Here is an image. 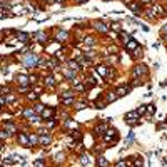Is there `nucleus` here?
<instances>
[{"mask_svg": "<svg viewBox=\"0 0 167 167\" xmlns=\"http://www.w3.org/2000/svg\"><path fill=\"white\" fill-rule=\"evenodd\" d=\"M162 32H164V34H167V25L164 27V29H162Z\"/></svg>", "mask_w": 167, "mask_h": 167, "instance_id": "45", "label": "nucleus"}, {"mask_svg": "<svg viewBox=\"0 0 167 167\" xmlns=\"http://www.w3.org/2000/svg\"><path fill=\"white\" fill-rule=\"evenodd\" d=\"M17 39H19L20 42H29L30 35L29 34H23V32H19V34H17Z\"/></svg>", "mask_w": 167, "mask_h": 167, "instance_id": "17", "label": "nucleus"}, {"mask_svg": "<svg viewBox=\"0 0 167 167\" xmlns=\"http://www.w3.org/2000/svg\"><path fill=\"white\" fill-rule=\"evenodd\" d=\"M87 107V104H85V102H80V104H77V105H75V109H77V110H82V109H85Z\"/></svg>", "mask_w": 167, "mask_h": 167, "instance_id": "34", "label": "nucleus"}, {"mask_svg": "<svg viewBox=\"0 0 167 167\" xmlns=\"http://www.w3.org/2000/svg\"><path fill=\"white\" fill-rule=\"evenodd\" d=\"M135 112H137L139 115H142V114H146V105H140V107H139L137 110H135Z\"/></svg>", "mask_w": 167, "mask_h": 167, "instance_id": "32", "label": "nucleus"}, {"mask_svg": "<svg viewBox=\"0 0 167 167\" xmlns=\"http://www.w3.org/2000/svg\"><path fill=\"white\" fill-rule=\"evenodd\" d=\"M35 39H37V42H40V44H45V42L49 40L44 32H37V34H35Z\"/></svg>", "mask_w": 167, "mask_h": 167, "instance_id": "10", "label": "nucleus"}, {"mask_svg": "<svg viewBox=\"0 0 167 167\" xmlns=\"http://www.w3.org/2000/svg\"><path fill=\"white\" fill-rule=\"evenodd\" d=\"M65 77H67L70 82H72L74 79H77V77H75V72H72V70H65Z\"/></svg>", "mask_w": 167, "mask_h": 167, "instance_id": "21", "label": "nucleus"}, {"mask_svg": "<svg viewBox=\"0 0 167 167\" xmlns=\"http://www.w3.org/2000/svg\"><path fill=\"white\" fill-rule=\"evenodd\" d=\"M144 74H147V67L146 65H137L135 70H134V75H144Z\"/></svg>", "mask_w": 167, "mask_h": 167, "instance_id": "7", "label": "nucleus"}, {"mask_svg": "<svg viewBox=\"0 0 167 167\" xmlns=\"http://www.w3.org/2000/svg\"><path fill=\"white\" fill-rule=\"evenodd\" d=\"M125 122H127L129 125H137L139 124V114L135 112V110H132V112H129L127 115H125Z\"/></svg>", "mask_w": 167, "mask_h": 167, "instance_id": "3", "label": "nucleus"}, {"mask_svg": "<svg viewBox=\"0 0 167 167\" xmlns=\"http://www.w3.org/2000/svg\"><path fill=\"white\" fill-rule=\"evenodd\" d=\"M129 92H130V87H127V85H120V87L115 90V95H117V97H124V95H127Z\"/></svg>", "mask_w": 167, "mask_h": 167, "instance_id": "5", "label": "nucleus"}, {"mask_svg": "<svg viewBox=\"0 0 167 167\" xmlns=\"http://www.w3.org/2000/svg\"><path fill=\"white\" fill-rule=\"evenodd\" d=\"M17 140H19V144H22V146H29V135L27 134H20L19 137H17Z\"/></svg>", "mask_w": 167, "mask_h": 167, "instance_id": "8", "label": "nucleus"}, {"mask_svg": "<svg viewBox=\"0 0 167 167\" xmlns=\"http://www.w3.org/2000/svg\"><path fill=\"white\" fill-rule=\"evenodd\" d=\"M54 114H55V109H44L40 117L42 119H50V117H54Z\"/></svg>", "mask_w": 167, "mask_h": 167, "instance_id": "6", "label": "nucleus"}, {"mask_svg": "<svg viewBox=\"0 0 167 167\" xmlns=\"http://www.w3.org/2000/svg\"><path fill=\"white\" fill-rule=\"evenodd\" d=\"M0 112H2V104H0Z\"/></svg>", "mask_w": 167, "mask_h": 167, "instance_id": "47", "label": "nucleus"}, {"mask_svg": "<svg viewBox=\"0 0 167 167\" xmlns=\"http://www.w3.org/2000/svg\"><path fill=\"white\" fill-rule=\"evenodd\" d=\"M85 0H75V3H84Z\"/></svg>", "mask_w": 167, "mask_h": 167, "instance_id": "44", "label": "nucleus"}, {"mask_svg": "<svg viewBox=\"0 0 167 167\" xmlns=\"http://www.w3.org/2000/svg\"><path fill=\"white\" fill-rule=\"evenodd\" d=\"M65 125H67V127H70V129H75V127H77V124H75V122H72V120H67V122H65Z\"/></svg>", "mask_w": 167, "mask_h": 167, "instance_id": "33", "label": "nucleus"}, {"mask_svg": "<svg viewBox=\"0 0 167 167\" xmlns=\"http://www.w3.org/2000/svg\"><path fill=\"white\" fill-rule=\"evenodd\" d=\"M22 62H23V67L32 69V67H37V65H39V57H37L35 54H29V55L22 60Z\"/></svg>", "mask_w": 167, "mask_h": 167, "instance_id": "2", "label": "nucleus"}, {"mask_svg": "<svg viewBox=\"0 0 167 167\" xmlns=\"http://www.w3.org/2000/svg\"><path fill=\"white\" fill-rule=\"evenodd\" d=\"M35 110H37V112H42V110H44V105H42V104L35 105Z\"/></svg>", "mask_w": 167, "mask_h": 167, "instance_id": "38", "label": "nucleus"}, {"mask_svg": "<svg viewBox=\"0 0 167 167\" xmlns=\"http://www.w3.org/2000/svg\"><path fill=\"white\" fill-rule=\"evenodd\" d=\"M22 115H23V117H30V115H34V109H25V110L22 112Z\"/></svg>", "mask_w": 167, "mask_h": 167, "instance_id": "25", "label": "nucleus"}, {"mask_svg": "<svg viewBox=\"0 0 167 167\" xmlns=\"http://www.w3.org/2000/svg\"><path fill=\"white\" fill-rule=\"evenodd\" d=\"M80 162H82L84 166H92V164H94V162H92V157H90V156H82Z\"/></svg>", "mask_w": 167, "mask_h": 167, "instance_id": "16", "label": "nucleus"}, {"mask_svg": "<svg viewBox=\"0 0 167 167\" xmlns=\"http://www.w3.org/2000/svg\"><path fill=\"white\" fill-rule=\"evenodd\" d=\"M146 112H149L150 115L156 114V105H146Z\"/></svg>", "mask_w": 167, "mask_h": 167, "instance_id": "27", "label": "nucleus"}, {"mask_svg": "<svg viewBox=\"0 0 167 167\" xmlns=\"http://www.w3.org/2000/svg\"><path fill=\"white\" fill-rule=\"evenodd\" d=\"M149 2H150V0H142V5H147Z\"/></svg>", "mask_w": 167, "mask_h": 167, "instance_id": "43", "label": "nucleus"}, {"mask_svg": "<svg viewBox=\"0 0 167 167\" xmlns=\"http://www.w3.org/2000/svg\"><path fill=\"white\" fill-rule=\"evenodd\" d=\"M60 99H74V92H70V90H67V92L60 94Z\"/></svg>", "mask_w": 167, "mask_h": 167, "instance_id": "23", "label": "nucleus"}, {"mask_svg": "<svg viewBox=\"0 0 167 167\" xmlns=\"http://www.w3.org/2000/svg\"><path fill=\"white\" fill-rule=\"evenodd\" d=\"M29 80L32 82V84H35V82H37V77H35V75H32V77H29Z\"/></svg>", "mask_w": 167, "mask_h": 167, "instance_id": "40", "label": "nucleus"}, {"mask_svg": "<svg viewBox=\"0 0 167 167\" xmlns=\"http://www.w3.org/2000/svg\"><path fill=\"white\" fill-rule=\"evenodd\" d=\"M102 137H104V140L109 142V144H112V142L115 144V142L119 140V132L115 130V129H107V130H105V134H104Z\"/></svg>", "mask_w": 167, "mask_h": 167, "instance_id": "1", "label": "nucleus"}, {"mask_svg": "<svg viewBox=\"0 0 167 167\" xmlns=\"http://www.w3.org/2000/svg\"><path fill=\"white\" fill-rule=\"evenodd\" d=\"M34 166H39V167H42V166H45V162H44L42 159H39V160H35V162H34Z\"/></svg>", "mask_w": 167, "mask_h": 167, "instance_id": "36", "label": "nucleus"}, {"mask_svg": "<svg viewBox=\"0 0 167 167\" xmlns=\"http://www.w3.org/2000/svg\"><path fill=\"white\" fill-rule=\"evenodd\" d=\"M115 166L117 167H124V166H127V164H125V162H115Z\"/></svg>", "mask_w": 167, "mask_h": 167, "instance_id": "41", "label": "nucleus"}, {"mask_svg": "<svg viewBox=\"0 0 167 167\" xmlns=\"http://www.w3.org/2000/svg\"><path fill=\"white\" fill-rule=\"evenodd\" d=\"M15 79H17V82H19V84H22V85H25V84L29 82V77H27V75H23V74H19Z\"/></svg>", "mask_w": 167, "mask_h": 167, "instance_id": "14", "label": "nucleus"}, {"mask_svg": "<svg viewBox=\"0 0 167 167\" xmlns=\"http://www.w3.org/2000/svg\"><path fill=\"white\" fill-rule=\"evenodd\" d=\"M37 142H39V137L30 134V135H29V146H34V144H37Z\"/></svg>", "mask_w": 167, "mask_h": 167, "instance_id": "22", "label": "nucleus"}, {"mask_svg": "<svg viewBox=\"0 0 167 167\" xmlns=\"http://www.w3.org/2000/svg\"><path fill=\"white\" fill-rule=\"evenodd\" d=\"M132 142H134V132H129V137L125 139V144H127V146H130Z\"/></svg>", "mask_w": 167, "mask_h": 167, "instance_id": "26", "label": "nucleus"}, {"mask_svg": "<svg viewBox=\"0 0 167 167\" xmlns=\"http://www.w3.org/2000/svg\"><path fill=\"white\" fill-rule=\"evenodd\" d=\"M85 44H89V45H94V39H92V37H87V39H85Z\"/></svg>", "mask_w": 167, "mask_h": 167, "instance_id": "37", "label": "nucleus"}, {"mask_svg": "<svg viewBox=\"0 0 167 167\" xmlns=\"http://www.w3.org/2000/svg\"><path fill=\"white\" fill-rule=\"evenodd\" d=\"M69 67L72 70H79L80 69V65H79V62H77V60H69Z\"/></svg>", "mask_w": 167, "mask_h": 167, "instance_id": "18", "label": "nucleus"}, {"mask_svg": "<svg viewBox=\"0 0 167 167\" xmlns=\"http://www.w3.org/2000/svg\"><path fill=\"white\" fill-rule=\"evenodd\" d=\"M125 47H127V50L134 52V50L139 47V42L135 39H129V40H125Z\"/></svg>", "mask_w": 167, "mask_h": 167, "instance_id": "4", "label": "nucleus"}, {"mask_svg": "<svg viewBox=\"0 0 167 167\" xmlns=\"http://www.w3.org/2000/svg\"><path fill=\"white\" fill-rule=\"evenodd\" d=\"M70 137H72V139H75V140H79V142H80L82 135H80V132H77V130H75V132L72 130V132H70Z\"/></svg>", "mask_w": 167, "mask_h": 167, "instance_id": "24", "label": "nucleus"}, {"mask_svg": "<svg viewBox=\"0 0 167 167\" xmlns=\"http://www.w3.org/2000/svg\"><path fill=\"white\" fill-rule=\"evenodd\" d=\"M67 37H69V34H67V32H65V30H60V32H57V42H62V40H65L67 39Z\"/></svg>", "mask_w": 167, "mask_h": 167, "instance_id": "13", "label": "nucleus"}, {"mask_svg": "<svg viewBox=\"0 0 167 167\" xmlns=\"http://www.w3.org/2000/svg\"><path fill=\"white\" fill-rule=\"evenodd\" d=\"M97 74H100L102 77H105V75H107V74H109V70L105 69L104 65H99V67H97Z\"/></svg>", "mask_w": 167, "mask_h": 167, "instance_id": "19", "label": "nucleus"}, {"mask_svg": "<svg viewBox=\"0 0 167 167\" xmlns=\"http://www.w3.org/2000/svg\"><path fill=\"white\" fill-rule=\"evenodd\" d=\"M30 99H34V100H37V99H39V94H34V95H30Z\"/></svg>", "mask_w": 167, "mask_h": 167, "instance_id": "42", "label": "nucleus"}, {"mask_svg": "<svg viewBox=\"0 0 167 167\" xmlns=\"http://www.w3.org/2000/svg\"><path fill=\"white\" fill-rule=\"evenodd\" d=\"M5 130H7L9 134H13V132L17 130V127H15V125H13L12 122H7V120H5Z\"/></svg>", "mask_w": 167, "mask_h": 167, "instance_id": "15", "label": "nucleus"}, {"mask_svg": "<svg viewBox=\"0 0 167 167\" xmlns=\"http://www.w3.org/2000/svg\"><path fill=\"white\" fill-rule=\"evenodd\" d=\"M62 100V104H65V105H70V104H74V99H60Z\"/></svg>", "mask_w": 167, "mask_h": 167, "instance_id": "29", "label": "nucleus"}, {"mask_svg": "<svg viewBox=\"0 0 167 167\" xmlns=\"http://www.w3.org/2000/svg\"><path fill=\"white\" fill-rule=\"evenodd\" d=\"M9 132H7V130H0V139H9Z\"/></svg>", "mask_w": 167, "mask_h": 167, "instance_id": "31", "label": "nucleus"}, {"mask_svg": "<svg viewBox=\"0 0 167 167\" xmlns=\"http://www.w3.org/2000/svg\"><path fill=\"white\" fill-rule=\"evenodd\" d=\"M55 2H60V3H62V2H64V0H55Z\"/></svg>", "mask_w": 167, "mask_h": 167, "instance_id": "46", "label": "nucleus"}, {"mask_svg": "<svg viewBox=\"0 0 167 167\" xmlns=\"http://www.w3.org/2000/svg\"><path fill=\"white\" fill-rule=\"evenodd\" d=\"M42 137H40V142L44 144V146H47V144H50V140H52V137H50L49 132H45V134H40Z\"/></svg>", "mask_w": 167, "mask_h": 167, "instance_id": "11", "label": "nucleus"}, {"mask_svg": "<svg viewBox=\"0 0 167 167\" xmlns=\"http://www.w3.org/2000/svg\"><path fill=\"white\" fill-rule=\"evenodd\" d=\"M112 29H115L117 32H120V25H119V23H112Z\"/></svg>", "mask_w": 167, "mask_h": 167, "instance_id": "39", "label": "nucleus"}, {"mask_svg": "<svg viewBox=\"0 0 167 167\" xmlns=\"http://www.w3.org/2000/svg\"><path fill=\"white\" fill-rule=\"evenodd\" d=\"M166 40H167V39H166Z\"/></svg>", "mask_w": 167, "mask_h": 167, "instance_id": "49", "label": "nucleus"}, {"mask_svg": "<svg viewBox=\"0 0 167 167\" xmlns=\"http://www.w3.org/2000/svg\"><path fill=\"white\" fill-rule=\"evenodd\" d=\"M105 2H110V0H105Z\"/></svg>", "mask_w": 167, "mask_h": 167, "instance_id": "48", "label": "nucleus"}, {"mask_svg": "<svg viewBox=\"0 0 167 167\" xmlns=\"http://www.w3.org/2000/svg\"><path fill=\"white\" fill-rule=\"evenodd\" d=\"M45 85H49V87H54V85H55V79H54L52 75L45 77Z\"/></svg>", "mask_w": 167, "mask_h": 167, "instance_id": "20", "label": "nucleus"}, {"mask_svg": "<svg viewBox=\"0 0 167 167\" xmlns=\"http://www.w3.org/2000/svg\"><path fill=\"white\" fill-rule=\"evenodd\" d=\"M154 12H157V15H164V13H166V10L162 9V7H159V5L154 7Z\"/></svg>", "mask_w": 167, "mask_h": 167, "instance_id": "28", "label": "nucleus"}, {"mask_svg": "<svg viewBox=\"0 0 167 167\" xmlns=\"http://www.w3.org/2000/svg\"><path fill=\"white\" fill-rule=\"evenodd\" d=\"M115 99H117L115 94H109V95H107V104H109V102H112V100H115Z\"/></svg>", "mask_w": 167, "mask_h": 167, "instance_id": "35", "label": "nucleus"}, {"mask_svg": "<svg viewBox=\"0 0 167 167\" xmlns=\"http://www.w3.org/2000/svg\"><path fill=\"white\" fill-rule=\"evenodd\" d=\"M97 160H99V166H109V162H107V160H105L104 157H99Z\"/></svg>", "mask_w": 167, "mask_h": 167, "instance_id": "30", "label": "nucleus"}, {"mask_svg": "<svg viewBox=\"0 0 167 167\" xmlns=\"http://www.w3.org/2000/svg\"><path fill=\"white\" fill-rule=\"evenodd\" d=\"M107 129H109L107 122H104V124H102V125H99V127L95 129V132H97L99 135H104V134H105V130H107Z\"/></svg>", "mask_w": 167, "mask_h": 167, "instance_id": "12", "label": "nucleus"}, {"mask_svg": "<svg viewBox=\"0 0 167 167\" xmlns=\"http://www.w3.org/2000/svg\"><path fill=\"white\" fill-rule=\"evenodd\" d=\"M95 29L100 32V34H107V25L105 23H102V22H95Z\"/></svg>", "mask_w": 167, "mask_h": 167, "instance_id": "9", "label": "nucleus"}]
</instances>
